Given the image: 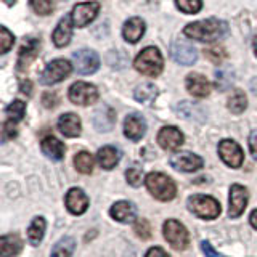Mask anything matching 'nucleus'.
Wrapping results in <instances>:
<instances>
[{
    "label": "nucleus",
    "mask_w": 257,
    "mask_h": 257,
    "mask_svg": "<svg viewBox=\"0 0 257 257\" xmlns=\"http://www.w3.org/2000/svg\"><path fill=\"white\" fill-rule=\"evenodd\" d=\"M183 32L187 37L199 42H217L228 34V24L219 18H207L187 24Z\"/></svg>",
    "instance_id": "f257e3e1"
},
{
    "label": "nucleus",
    "mask_w": 257,
    "mask_h": 257,
    "mask_svg": "<svg viewBox=\"0 0 257 257\" xmlns=\"http://www.w3.org/2000/svg\"><path fill=\"white\" fill-rule=\"evenodd\" d=\"M134 66L137 71L142 72L145 76L156 77L161 74V71H163L164 61H163V56H161V52L156 47H147L137 55Z\"/></svg>",
    "instance_id": "f03ea898"
},
{
    "label": "nucleus",
    "mask_w": 257,
    "mask_h": 257,
    "mask_svg": "<svg viewBox=\"0 0 257 257\" xmlns=\"http://www.w3.org/2000/svg\"><path fill=\"white\" fill-rule=\"evenodd\" d=\"M147 187L150 193L159 201H171L175 196V185L167 175L161 172H151L147 175Z\"/></svg>",
    "instance_id": "7ed1b4c3"
},
{
    "label": "nucleus",
    "mask_w": 257,
    "mask_h": 257,
    "mask_svg": "<svg viewBox=\"0 0 257 257\" xmlns=\"http://www.w3.org/2000/svg\"><path fill=\"white\" fill-rule=\"evenodd\" d=\"M188 209L190 211L201 217V219L212 220L220 214V204L219 201L214 199L212 196L206 195H195L188 199Z\"/></svg>",
    "instance_id": "20e7f679"
},
{
    "label": "nucleus",
    "mask_w": 257,
    "mask_h": 257,
    "mask_svg": "<svg viewBox=\"0 0 257 257\" xmlns=\"http://www.w3.org/2000/svg\"><path fill=\"white\" fill-rule=\"evenodd\" d=\"M72 71V66L68 60H53L52 63L47 64V68L44 72L40 74V84L44 85H52V84H58L61 80L66 79Z\"/></svg>",
    "instance_id": "39448f33"
},
{
    "label": "nucleus",
    "mask_w": 257,
    "mask_h": 257,
    "mask_svg": "<svg viewBox=\"0 0 257 257\" xmlns=\"http://www.w3.org/2000/svg\"><path fill=\"white\" fill-rule=\"evenodd\" d=\"M72 61H74L76 71L82 76L93 74L100 68V56L90 48H82V50L76 52L72 55Z\"/></svg>",
    "instance_id": "423d86ee"
},
{
    "label": "nucleus",
    "mask_w": 257,
    "mask_h": 257,
    "mask_svg": "<svg viewBox=\"0 0 257 257\" xmlns=\"http://www.w3.org/2000/svg\"><path fill=\"white\" fill-rule=\"evenodd\" d=\"M69 100L79 106H90L98 100V90L92 84L76 82L69 88Z\"/></svg>",
    "instance_id": "0eeeda50"
},
{
    "label": "nucleus",
    "mask_w": 257,
    "mask_h": 257,
    "mask_svg": "<svg viewBox=\"0 0 257 257\" xmlns=\"http://www.w3.org/2000/svg\"><path fill=\"white\" fill-rule=\"evenodd\" d=\"M163 233H164V238L169 241V244L174 249H177V251H183V249L188 246V231L180 222L167 220L164 223Z\"/></svg>",
    "instance_id": "6e6552de"
},
{
    "label": "nucleus",
    "mask_w": 257,
    "mask_h": 257,
    "mask_svg": "<svg viewBox=\"0 0 257 257\" xmlns=\"http://www.w3.org/2000/svg\"><path fill=\"white\" fill-rule=\"evenodd\" d=\"M219 155L230 167H239L244 161V153L235 140H222L219 145Z\"/></svg>",
    "instance_id": "1a4fd4ad"
},
{
    "label": "nucleus",
    "mask_w": 257,
    "mask_h": 257,
    "mask_svg": "<svg viewBox=\"0 0 257 257\" xmlns=\"http://www.w3.org/2000/svg\"><path fill=\"white\" fill-rule=\"evenodd\" d=\"M169 53H171V58L175 63L185 64V66H190L198 60L196 48L187 42H172L169 47Z\"/></svg>",
    "instance_id": "9d476101"
},
{
    "label": "nucleus",
    "mask_w": 257,
    "mask_h": 257,
    "mask_svg": "<svg viewBox=\"0 0 257 257\" xmlns=\"http://www.w3.org/2000/svg\"><path fill=\"white\" fill-rule=\"evenodd\" d=\"M100 10V4L98 2H84V4H77L72 8V23L76 24L77 28H84L88 23L95 20L96 13Z\"/></svg>",
    "instance_id": "9b49d317"
},
{
    "label": "nucleus",
    "mask_w": 257,
    "mask_h": 257,
    "mask_svg": "<svg viewBox=\"0 0 257 257\" xmlns=\"http://www.w3.org/2000/svg\"><path fill=\"white\" fill-rule=\"evenodd\" d=\"M171 166L182 172H195L203 167V159L190 151H182L171 158Z\"/></svg>",
    "instance_id": "f8f14e48"
},
{
    "label": "nucleus",
    "mask_w": 257,
    "mask_h": 257,
    "mask_svg": "<svg viewBox=\"0 0 257 257\" xmlns=\"http://www.w3.org/2000/svg\"><path fill=\"white\" fill-rule=\"evenodd\" d=\"M247 190L241 185H233L230 190V217H239L247 206Z\"/></svg>",
    "instance_id": "ddd939ff"
},
{
    "label": "nucleus",
    "mask_w": 257,
    "mask_h": 257,
    "mask_svg": "<svg viewBox=\"0 0 257 257\" xmlns=\"http://www.w3.org/2000/svg\"><path fill=\"white\" fill-rule=\"evenodd\" d=\"M145 132H147V122H145L143 116L137 114V112H132V114H128L125 117L124 134H125L127 139L137 142L145 135Z\"/></svg>",
    "instance_id": "4468645a"
},
{
    "label": "nucleus",
    "mask_w": 257,
    "mask_h": 257,
    "mask_svg": "<svg viewBox=\"0 0 257 257\" xmlns=\"http://www.w3.org/2000/svg\"><path fill=\"white\" fill-rule=\"evenodd\" d=\"M40 48V42L37 39H29L26 40V44L21 47L20 55H18V61H16V68L18 71H24L28 69V66L36 60V56L39 53Z\"/></svg>",
    "instance_id": "2eb2a0df"
},
{
    "label": "nucleus",
    "mask_w": 257,
    "mask_h": 257,
    "mask_svg": "<svg viewBox=\"0 0 257 257\" xmlns=\"http://www.w3.org/2000/svg\"><path fill=\"white\" fill-rule=\"evenodd\" d=\"M185 84H187V90L193 96H198V98H204V96L211 93V84H209V80L204 76L198 74V72L188 74Z\"/></svg>",
    "instance_id": "dca6fc26"
},
{
    "label": "nucleus",
    "mask_w": 257,
    "mask_h": 257,
    "mask_svg": "<svg viewBox=\"0 0 257 257\" xmlns=\"http://www.w3.org/2000/svg\"><path fill=\"white\" fill-rule=\"evenodd\" d=\"M158 143L164 150H177L183 143V134L177 127H163L158 134Z\"/></svg>",
    "instance_id": "f3484780"
},
{
    "label": "nucleus",
    "mask_w": 257,
    "mask_h": 257,
    "mask_svg": "<svg viewBox=\"0 0 257 257\" xmlns=\"http://www.w3.org/2000/svg\"><path fill=\"white\" fill-rule=\"evenodd\" d=\"M116 124V111L109 106H103L95 111L93 125L98 132H109Z\"/></svg>",
    "instance_id": "a211bd4d"
},
{
    "label": "nucleus",
    "mask_w": 257,
    "mask_h": 257,
    "mask_svg": "<svg viewBox=\"0 0 257 257\" xmlns=\"http://www.w3.org/2000/svg\"><path fill=\"white\" fill-rule=\"evenodd\" d=\"M66 207L69 212L76 215L84 214L88 207V198L80 188H71L66 195Z\"/></svg>",
    "instance_id": "6ab92c4d"
},
{
    "label": "nucleus",
    "mask_w": 257,
    "mask_h": 257,
    "mask_svg": "<svg viewBox=\"0 0 257 257\" xmlns=\"http://www.w3.org/2000/svg\"><path fill=\"white\" fill-rule=\"evenodd\" d=\"M177 114L182 116L183 119L196 120V122H204L206 120V111L201 108V104L191 103V101H182L175 106Z\"/></svg>",
    "instance_id": "aec40b11"
},
{
    "label": "nucleus",
    "mask_w": 257,
    "mask_h": 257,
    "mask_svg": "<svg viewBox=\"0 0 257 257\" xmlns=\"http://www.w3.org/2000/svg\"><path fill=\"white\" fill-rule=\"evenodd\" d=\"M71 21H72V16L66 15L64 18L60 20V23L56 24V28L53 31V44L56 47H66L71 40L72 36V26H71Z\"/></svg>",
    "instance_id": "412c9836"
},
{
    "label": "nucleus",
    "mask_w": 257,
    "mask_h": 257,
    "mask_svg": "<svg viewBox=\"0 0 257 257\" xmlns=\"http://www.w3.org/2000/svg\"><path fill=\"white\" fill-rule=\"evenodd\" d=\"M143 34H145V21L142 18L134 16V18L125 21L124 29H122V36L127 42L137 44L143 37Z\"/></svg>",
    "instance_id": "4be33fe9"
},
{
    "label": "nucleus",
    "mask_w": 257,
    "mask_h": 257,
    "mask_svg": "<svg viewBox=\"0 0 257 257\" xmlns=\"http://www.w3.org/2000/svg\"><path fill=\"white\" fill-rule=\"evenodd\" d=\"M58 128L63 135L66 137H71V139H74V137H79L80 135V131H82V125H80V119L79 116L72 114V112H68V114H63L60 119H58Z\"/></svg>",
    "instance_id": "5701e85b"
},
{
    "label": "nucleus",
    "mask_w": 257,
    "mask_h": 257,
    "mask_svg": "<svg viewBox=\"0 0 257 257\" xmlns=\"http://www.w3.org/2000/svg\"><path fill=\"white\" fill-rule=\"evenodd\" d=\"M40 147H42L44 155L53 161H60L64 158V151H66V148H64V145L53 135L45 137L42 143H40Z\"/></svg>",
    "instance_id": "b1692460"
},
{
    "label": "nucleus",
    "mask_w": 257,
    "mask_h": 257,
    "mask_svg": "<svg viewBox=\"0 0 257 257\" xmlns=\"http://www.w3.org/2000/svg\"><path fill=\"white\" fill-rule=\"evenodd\" d=\"M135 206L128 201H119L111 207V217L117 222H132L135 219Z\"/></svg>",
    "instance_id": "393cba45"
},
{
    "label": "nucleus",
    "mask_w": 257,
    "mask_h": 257,
    "mask_svg": "<svg viewBox=\"0 0 257 257\" xmlns=\"http://www.w3.org/2000/svg\"><path fill=\"white\" fill-rule=\"evenodd\" d=\"M23 247V241L18 235H5L0 238V255L2 257H15Z\"/></svg>",
    "instance_id": "a878e982"
},
{
    "label": "nucleus",
    "mask_w": 257,
    "mask_h": 257,
    "mask_svg": "<svg viewBox=\"0 0 257 257\" xmlns=\"http://www.w3.org/2000/svg\"><path fill=\"white\" fill-rule=\"evenodd\" d=\"M120 159V151L114 147H103L98 151V163L103 169L116 167Z\"/></svg>",
    "instance_id": "bb28decb"
},
{
    "label": "nucleus",
    "mask_w": 257,
    "mask_h": 257,
    "mask_svg": "<svg viewBox=\"0 0 257 257\" xmlns=\"http://www.w3.org/2000/svg\"><path fill=\"white\" fill-rule=\"evenodd\" d=\"M134 96L135 100L139 103H143V104H151L153 101L156 100L158 96V88L155 87V84H140L139 87L135 88L134 92Z\"/></svg>",
    "instance_id": "cd10ccee"
},
{
    "label": "nucleus",
    "mask_w": 257,
    "mask_h": 257,
    "mask_svg": "<svg viewBox=\"0 0 257 257\" xmlns=\"http://www.w3.org/2000/svg\"><path fill=\"white\" fill-rule=\"evenodd\" d=\"M44 233H45V220L42 219V217H36L28 228L29 243L32 246H39L40 241H42V238H44Z\"/></svg>",
    "instance_id": "c85d7f7f"
},
{
    "label": "nucleus",
    "mask_w": 257,
    "mask_h": 257,
    "mask_svg": "<svg viewBox=\"0 0 257 257\" xmlns=\"http://www.w3.org/2000/svg\"><path fill=\"white\" fill-rule=\"evenodd\" d=\"M235 82V71L231 68H220L215 71V87L220 92L228 90Z\"/></svg>",
    "instance_id": "c756f323"
},
{
    "label": "nucleus",
    "mask_w": 257,
    "mask_h": 257,
    "mask_svg": "<svg viewBox=\"0 0 257 257\" xmlns=\"http://www.w3.org/2000/svg\"><path fill=\"white\" fill-rule=\"evenodd\" d=\"M74 247H76L74 238H69V236L63 238L52 249V255L50 257H71L72 251H74Z\"/></svg>",
    "instance_id": "7c9ffc66"
},
{
    "label": "nucleus",
    "mask_w": 257,
    "mask_h": 257,
    "mask_svg": "<svg viewBox=\"0 0 257 257\" xmlns=\"http://www.w3.org/2000/svg\"><path fill=\"white\" fill-rule=\"evenodd\" d=\"M74 166L80 174H90L93 171V158L90 153L80 151L74 158Z\"/></svg>",
    "instance_id": "2f4dec72"
},
{
    "label": "nucleus",
    "mask_w": 257,
    "mask_h": 257,
    "mask_svg": "<svg viewBox=\"0 0 257 257\" xmlns=\"http://www.w3.org/2000/svg\"><path fill=\"white\" fill-rule=\"evenodd\" d=\"M246 108H247V98H246V95L241 92V90H236L228 98V109L231 112H235V114H241V112H243Z\"/></svg>",
    "instance_id": "473e14b6"
},
{
    "label": "nucleus",
    "mask_w": 257,
    "mask_h": 257,
    "mask_svg": "<svg viewBox=\"0 0 257 257\" xmlns=\"http://www.w3.org/2000/svg\"><path fill=\"white\" fill-rule=\"evenodd\" d=\"M24 112H26V104L20 100H15L10 106L7 108V116L10 120H13V122L21 120L24 117Z\"/></svg>",
    "instance_id": "72a5a7b5"
},
{
    "label": "nucleus",
    "mask_w": 257,
    "mask_h": 257,
    "mask_svg": "<svg viewBox=\"0 0 257 257\" xmlns=\"http://www.w3.org/2000/svg\"><path fill=\"white\" fill-rule=\"evenodd\" d=\"M175 4L183 13H198L203 8L201 0H175Z\"/></svg>",
    "instance_id": "f704fd0d"
},
{
    "label": "nucleus",
    "mask_w": 257,
    "mask_h": 257,
    "mask_svg": "<svg viewBox=\"0 0 257 257\" xmlns=\"http://www.w3.org/2000/svg\"><path fill=\"white\" fill-rule=\"evenodd\" d=\"M13 42H15V37H13L12 32L8 31L5 26L0 28V53L2 55L7 53L12 48Z\"/></svg>",
    "instance_id": "c9c22d12"
},
{
    "label": "nucleus",
    "mask_w": 257,
    "mask_h": 257,
    "mask_svg": "<svg viewBox=\"0 0 257 257\" xmlns=\"http://www.w3.org/2000/svg\"><path fill=\"white\" fill-rule=\"evenodd\" d=\"M32 10L37 15H50L53 10L52 0H29Z\"/></svg>",
    "instance_id": "e433bc0d"
},
{
    "label": "nucleus",
    "mask_w": 257,
    "mask_h": 257,
    "mask_svg": "<svg viewBox=\"0 0 257 257\" xmlns=\"http://www.w3.org/2000/svg\"><path fill=\"white\" fill-rule=\"evenodd\" d=\"M134 231H135V235L142 239H150L151 236V227L147 220H137L134 225Z\"/></svg>",
    "instance_id": "4c0bfd02"
},
{
    "label": "nucleus",
    "mask_w": 257,
    "mask_h": 257,
    "mask_svg": "<svg viewBox=\"0 0 257 257\" xmlns=\"http://www.w3.org/2000/svg\"><path fill=\"white\" fill-rule=\"evenodd\" d=\"M125 175H127V182L132 185V187H139V185L142 183V177H143V172H142V167H139V166H134V167H131V169H127V172H125Z\"/></svg>",
    "instance_id": "58836bf2"
},
{
    "label": "nucleus",
    "mask_w": 257,
    "mask_h": 257,
    "mask_svg": "<svg viewBox=\"0 0 257 257\" xmlns=\"http://www.w3.org/2000/svg\"><path fill=\"white\" fill-rule=\"evenodd\" d=\"M204 53H206L207 58L211 60V61H214V63H222L225 56H227L225 50H223L222 47H219V45H214V47H211V48H207V50H206Z\"/></svg>",
    "instance_id": "ea45409f"
},
{
    "label": "nucleus",
    "mask_w": 257,
    "mask_h": 257,
    "mask_svg": "<svg viewBox=\"0 0 257 257\" xmlns=\"http://www.w3.org/2000/svg\"><path fill=\"white\" fill-rule=\"evenodd\" d=\"M42 103L45 108H56V104H58V96H56V93H52V92H47L44 93L42 96Z\"/></svg>",
    "instance_id": "a19ab883"
},
{
    "label": "nucleus",
    "mask_w": 257,
    "mask_h": 257,
    "mask_svg": "<svg viewBox=\"0 0 257 257\" xmlns=\"http://www.w3.org/2000/svg\"><path fill=\"white\" fill-rule=\"evenodd\" d=\"M16 137V125L13 120L8 119L4 124V139H15Z\"/></svg>",
    "instance_id": "79ce46f5"
},
{
    "label": "nucleus",
    "mask_w": 257,
    "mask_h": 257,
    "mask_svg": "<svg viewBox=\"0 0 257 257\" xmlns=\"http://www.w3.org/2000/svg\"><path fill=\"white\" fill-rule=\"evenodd\" d=\"M201 249H203V252H204L206 257H225V255L217 252L215 249L212 247V244L209 243V241H203V243H201Z\"/></svg>",
    "instance_id": "37998d69"
},
{
    "label": "nucleus",
    "mask_w": 257,
    "mask_h": 257,
    "mask_svg": "<svg viewBox=\"0 0 257 257\" xmlns=\"http://www.w3.org/2000/svg\"><path fill=\"white\" fill-rule=\"evenodd\" d=\"M249 148H251L254 159H257V131L251 132V135H249Z\"/></svg>",
    "instance_id": "c03bdc74"
},
{
    "label": "nucleus",
    "mask_w": 257,
    "mask_h": 257,
    "mask_svg": "<svg viewBox=\"0 0 257 257\" xmlns=\"http://www.w3.org/2000/svg\"><path fill=\"white\" fill-rule=\"evenodd\" d=\"M145 257H169V255H167V252L164 251V249H161V247H151Z\"/></svg>",
    "instance_id": "a18cd8bd"
},
{
    "label": "nucleus",
    "mask_w": 257,
    "mask_h": 257,
    "mask_svg": "<svg viewBox=\"0 0 257 257\" xmlns=\"http://www.w3.org/2000/svg\"><path fill=\"white\" fill-rule=\"evenodd\" d=\"M20 90L24 93V95H31V90H32V85H31V82L26 79V80H21L20 82Z\"/></svg>",
    "instance_id": "49530a36"
},
{
    "label": "nucleus",
    "mask_w": 257,
    "mask_h": 257,
    "mask_svg": "<svg viewBox=\"0 0 257 257\" xmlns=\"http://www.w3.org/2000/svg\"><path fill=\"white\" fill-rule=\"evenodd\" d=\"M251 223H252V227L257 230V209L251 214Z\"/></svg>",
    "instance_id": "de8ad7c7"
},
{
    "label": "nucleus",
    "mask_w": 257,
    "mask_h": 257,
    "mask_svg": "<svg viewBox=\"0 0 257 257\" xmlns=\"http://www.w3.org/2000/svg\"><path fill=\"white\" fill-rule=\"evenodd\" d=\"M252 44H254V53H255V56H257V34L254 36V42H252Z\"/></svg>",
    "instance_id": "09e8293b"
},
{
    "label": "nucleus",
    "mask_w": 257,
    "mask_h": 257,
    "mask_svg": "<svg viewBox=\"0 0 257 257\" xmlns=\"http://www.w3.org/2000/svg\"><path fill=\"white\" fill-rule=\"evenodd\" d=\"M5 2H7L8 5H12V4H15V0H5Z\"/></svg>",
    "instance_id": "8fccbe9b"
}]
</instances>
